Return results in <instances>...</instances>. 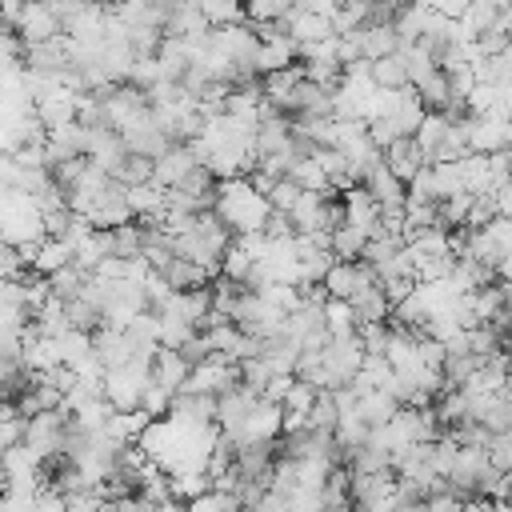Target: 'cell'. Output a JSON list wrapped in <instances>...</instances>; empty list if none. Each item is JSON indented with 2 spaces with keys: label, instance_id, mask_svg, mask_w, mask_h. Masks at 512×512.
I'll return each mask as SVG.
<instances>
[{
  "label": "cell",
  "instance_id": "6da1fadb",
  "mask_svg": "<svg viewBox=\"0 0 512 512\" xmlns=\"http://www.w3.org/2000/svg\"><path fill=\"white\" fill-rule=\"evenodd\" d=\"M12 28L20 32L24 44H40V40H56V36H64V20L52 12L48 0H24V8H20V16H16Z\"/></svg>",
  "mask_w": 512,
  "mask_h": 512
},
{
  "label": "cell",
  "instance_id": "7a4b0ae2",
  "mask_svg": "<svg viewBox=\"0 0 512 512\" xmlns=\"http://www.w3.org/2000/svg\"><path fill=\"white\" fill-rule=\"evenodd\" d=\"M364 188L372 192V200L380 204V212H400L404 208V200H408V184L380 160L376 168H368L364 172Z\"/></svg>",
  "mask_w": 512,
  "mask_h": 512
},
{
  "label": "cell",
  "instance_id": "3957f363",
  "mask_svg": "<svg viewBox=\"0 0 512 512\" xmlns=\"http://www.w3.org/2000/svg\"><path fill=\"white\" fill-rule=\"evenodd\" d=\"M196 164H200V160H196L192 144H188V140H172V144L156 156V184L172 188V184H180Z\"/></svg>",
  "mask_w": 512,
  "mask_h": 512
},
{
  "label": "cell",
  "instance_id": "277c9868",
  "mask_svg": "<svg viewBox=\"0 0 512 512\" xmlns=\"http://www.w3.org/2000/svg\"><path fill=\"white\" fill-rule=\"evenodd\" d=\"M168 416H176L184 424H216V396L212 392H196V388H180L172 396Z\"/></svg>",
  "mask_w": 512,
  "mask_h": 512
},
{
  "label": "cell",
  "instance_id": "5b68a950",
  "mask_svg": "<svg viewBox=\"0 0 512 512\" xmlns=\"http://www.w3.org/2000/svg\"><path fill=\"white\" fill-rule=\"evenodd\" d=\"M384 164L408 184L412 176H416V168H424L428 164V156H424V148L416 144V136H396L388 148H384Z\"/></svg>",
  "mask_w": 512,
  "mask_h": 512
},
{
  "label": "cell",
  "instance_id": "8992f818",
  "mask_svg": "<svg viewBox=\"0 0 512 512\" xmlns=\"http://www.w3.org/2000/svg\"><path fill=\"white\" fill-rule=\"evenodd\" d=\"M188 372H192V364L184 360V352H180V348L160 344V348L152 352V380H156V384H164V388L180 392V388H184V380H188Z\"/></svg>",
  "mask_w": 512,
  "mask_h": 512
},
{
  "label": "cell",
  "instance_id": "52a82bcc",
  "mask_svg": "<svg viewBox=\"0 0 512 512\" xmlns=\"http://www.w3.org/2000/svg\"><path fill=\"white\" fill-rule=\"evenodd\" d=\"M360 52L364 60H380V56H392L400 52V32L392 20H372L360 28Z\"/></svg>",
  "mask_w": 512,
  "mask_h": 512
},
{
  "label": "cell",
  "instance_id": "ba28073f",
  "mask_svg": "<svg viewBox=\"0 0 512 512\" xmlns=\"http://www.w3.org/2000/svg\"><path fill=\"white\" fill-rule=\"evenodd\" d=\"M364 244H368V232L360 224H352V220H344L340 228L328 232V248H332L336 260H360Z\"/></svg>",
  "mask_w": 512,
  "mask_h": 512
},
{
  "label": "cell",
  "instance_id": "9c48e42d",
  "mask_svg": "<svg viewBox=\"0 0 512 512\" xmlns=\"http://www.w3.org/2000/svg\"><path fill=\"white\" fill-rule=\"evenodd\" d=\"M68 260H72V244H68V240H60V236H44V240L36 244V256H32V272L48 276V272L64 268Z\"/></svg>",
  "mask_w": 512,
  "mask_h": 512
},
{
  "label": "cell",
  "instance_id": "30bf717a",
  "mask_svg": "<svg viewBox=\"0 0 512 512\" xmlns=\"http://www.w3.org/2000/svg\"><path fill=\"white\" fill-rule=\"evenodd\" d=\"M352 312H356V324H372V320H388L392 316V300L380 284L364 288L356 300H352Z\"/></svg>",
  "mask_w": 512,
  "mask_h": 512
},
{
  "label": "cell",
  "instance_id": "8fae6325",
  "mask_svg": "<svg viewBox=\"0 0 512 512\" xmlns=\"http://www.w3.org/2000/svg\"><path fill=\"white\" fill-rule=\"evenodd\" d=\"M160 276L172 284V288H196V284H208L212 276L196 264V260H188V256H172L164 268H160Z\"/></svg>",
  "mask_w": 512,
  "mask_h": 512
},
{
  "label": "cell",
  "instance_id": "7c38bea8",
  "mask_svg": "<svg viewBox=\"0 0 512 512\" xmlns=\"http://www.w3.org/2000/svg\"><path fill=\"white\" fill-rule=\"evenodd\" d=\"M252 268H256V256H252L240 240H232V244L224 248V256H220V276L248 284V280H252Z\"/></svg>",
  "mask_w": 512,
  "mask_h": 512
},
{
  "label": "cell",
  "instance_id": "4fadbf2b",
  "mask_svg": "<svg viewBox=\"0 0 512 512\" xmlns=\"http://www.w3.org/2000/svg\"><path fill=\"white\" fill-rule=\"evenodd\" d=\"M372 68V80L380 88H408V68H404V56L392 52V56H380V60H368Z\"/></svg>",
  "mask_w": 512,
  "mask_h": 512
},
{
  "label": "cell",
  "instance_id": "5bb4252c",
  "mask_svg": "<svg viewBox=\"0 0 512 512\" xmlns=\"http://www.w3.org/2000/svg\"><path fill=\"white\" fill-rule=\"evenodd\" d=\"M64 316H68V328H84V332H96L100 328V308L96 304H88L84 296H68L64 300Z\"/></svg>",
  "mask_w": 512,
  "mask_h": 512
},
{
  "label": "cell",
  "instance_id": "9a60e30c",
  "mask_svg": "<svg viewBox=\"0 0 512 512\" xmlns=\"http://www.w3.org/2000/svg\"><path fill=\"white\" fill-rule=\"evenodd\" d=\"M84 276H88V272H84L80 264H72V260H68L64 268H56V272H48V288H52V292H56L60 300H68V296H76V292H80V284H84Z\"/></svg>",
  "mask_w": 512,
  "mask_h": 512
},
{
  "label": "cell",
  "instance_id": "2e32d148",
  "mask_svg": "<svg viewBox=\"0 0 512 512\" xmlns=\"http://www.w3.org/2000/svg\"><path fill=\"white\" fill-rule=\"evenodd\" d=\"M124 184H148V180H156V156H144V152H128V160H124V168L116 172Z\"/></svg>",
  "mask_w": 512,
  "mask_h": 512
},
{
  "label": "cell",
  "instance_id": "e0dca14e",
  "mask_svg": "<svg viewBox=\"0 0 512 512\" xmlns=\"http://www.w3.org/2000/svg\"><path fill=\"white\" fill-rule=\"evenodd\" d=\"M408 200H428V204H440V184H436V168H432V164L416 168V176L408 180Z\"/></svg>",
  "mask_w": 512,
  "mask_h": 512
},
{
  "label": "cell",
  "instance_id": "ac0fdd59",
  "mask_svg": "<svg viewBox=\"0 0 512 512\" xmlns=\"http://www.w3.org/2000/svg\"><path fill=\"white\" fill-rule=\"evenodd\" d=\"M172 388H164V384H156V380H148V388H144V396H140V408L148 412V416H168V408H172Z\"/></svg>",
  "mask_w": 512,
  "mask_h": 512
},
{
  "label": "cell",
  "instance_id": "d6986e66",
  "mask_svg": "<svg viewBox=\"0 0 512 512\" xmlns=\"http://www.w3.org/2000/svg\"><path fill=\"white\" fill-rule=\"evenodd\" d=\"M192 332H196V324H192V320H180V316H160V344L180 348V344H184Z\"/></svg>",
  "mask_w": 512,
  "mask_h": 512
},
{
  "label": "cell",
  "instance_id": "ffe728a7",
  "mask_svg": "<svg viewBox=\"0 0 512 512\" xmlns=\"http://www.w3.org/2000/svg\"><path fill=\"white\" fill-rule=\"evenodd\" d=\"M300 192H304V188H300L292 176H280V180L272 184V192H268V204H272L276 212H288V208L300 200Z\"/></svg>",
  "mask_w": 512,
  "mask_h": 512
},
{
  "label": "cell",
  "instance_id": "44dd1931",
  "mask_svg": "<svg viewBox=\"0 0 512 512\" xmlns=\"http://www.w3.org/2000/svg\"><path fill=\"white\" fill-rule=\"evenodd\" d=\"M132 84H140L144 92L156 84V80H164V68H160V60L156 56H136V64H132V76H128Z\"/></svg>",
  "mask_w": 512,
  "mask_h": 512
},
{
  "label": "cell",
  "instance_id": "7402d4cb",
  "mask_svg": "<svg viewBox=\"0 0 512 512\" xmlns=\"http://www.w3.org/2000/svg\"><path fill=\"white\" fill-rule=\"evenodd\" d=\"M24 272H28V260H24L20 244L0 236V276H24Z\"/></svg>",
  "mask_w": 512,
  "mask_h": 512
},
{
  "label": "cell",
  "instance_id": "603a6c76",
  "mask_svg": "<svg viewBox=\"0 0 512 512\" xmlns=\"http://www.w3.org/2000/svg\"><path fill=\"white\" fill-rule=\"evenodd\" d=\"M8 396H12V392H8V384L0 380V400H8Z\"/></svg>",
  "mask_w": 512,
  "mask_h": 512
},
{
  "label": "cell",
  "instance_id": "cb8c5ba5",
  "mask_svg": "<svg viewBox=\"0 0 512 512\" xmlns=\"http://www.w3.org/2000/svg\"><path fill=\"white\" fill-rule=\"evenodd\" d=\"M0 20H4V16H0Z\"/></svg>",
  "mask_w": 512,
  "mask_h": 512
}]
</instances>
